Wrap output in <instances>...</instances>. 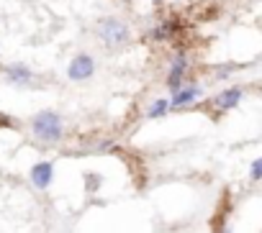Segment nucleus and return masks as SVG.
I'll use <instances>...</instances> for the list:
<instances>
[{"mask_svg": "<svg viewBox=\"0 0 262 233\" xmlns=\"http://www.w3.org/2000/svg\"><path fill=\"white\" fill-rule=\"evenodd\" d=\"M31 131H34V136H36L39 141H44V144H57V141H62V136H64L62 118H59L54 110H41L36 118H34V123H31Z\"/></svg>", "mask_w": 262, "mask_h": 233, "instance_id": "nucleus-1", "label": "nucleus"}, {"mask_svg": "<svg viewBox=\"0 0 262 233\" xmlns=\"http://www.w3.org/2000/svg\"><path fill=\"white\" fill-rule=\"evenodd\" d=\"M98 36L108 44V46H123L126 41H128V26L123 23V21H118V18H103L100 23H98Z\"/></svg>", "mask_w": 262, "mask_h": 233, "instance_id": "nucleus-2", "label": "nucleus"}, {"mask_svg": "<svg viewBox=\"0 0 262 233\" xmlns=\"http://www.w3.org/2000/svg\"><path fill=\"white\" fill-rule=\"evenodd\" d=\"M93 72H95V59L90 54H77L67 67V77L72 82H85L93 77Z\"/></svg>", "mask_w": 262, "mask_h": 233, "instance_id": "nucleus-3", "label": "nucleus"}, {"mask_svg": "<svg viewBox=\"0 0 262 233\" xmlns=\"http://www.w3.org/2000/svg\"><path fill=\"white\" fill-rule=\"evenodd\" d=\"M185 74H188V57L185 54H175L170 62V72H167V90L175 92L185 85Z\"/></svg>", "mask_w": 262, "mask_h": 233, "instance_id": "nucleus-4", "label": "nucleus"}, {"mask_svg": "<svg viewBox=\"0 0 262 233\" xmlns=\"http://www.w3.org/2000/svg\"><path fill=\"white\" fill-rule=\"evenodd\" d=\"M201 97V85H193V82H185L180 90L172 92V100H170V108L180 110V108H188L190 102H195Z\"/></svg>", "mask_w": 262, "mask_h": 233, "instance_id": "nucleus-5", "label": "nucleus"}, {"mask_svg": "<svg viewBox=\"0 0 262 233\" xmlns=\"http://www.w3.org/2000/svg\"><path fill=\"white\" fill-rule=\"evenodd\" d=\"M52 177H54V167L49 162H39L31 167V182L36 190H47L52 185Z\"/></svg>", "mask_w": 262, "mask_h": 233, "instance_id": "nucleus-6", "label": "nucleus"}, {"mask_svg": "<svg viewBox=\"0 0 262 233\" xmlns=\"http://www.w3.org/2000/svg\"><path fill=\"white\" fill-rule=\"evenodd\" d=\"M6 80H8L11 85L24 87V85H31V82H34V72H31L26 64H8V67H6Z\"/></svg>", "mask_w": 262, "mask_h": 233, "instance_id": "nucleus-7", "label": "nucleus"}, {"mask_svg": "<svg viewBox=\"0 0 262 233\" xmlns=\"http://www.w3.org/2000/svg\"><path fill=\"white\" fill-rule=\"evenodd\" d=\"M239 100H242V87H226V90H221V92L216 95L213 105H216L219 110H231V108L239 105Z\"/></svg>", "mask_w": 262, "mask_h": 233, "instance_id": "nucleus-8", "label": "nucleus"}, {"mask_svg": "<svg viewBox=\"0 0 262 233\" xmlns=\"http://www.w3.org/2000/svg\"><path fill=\"white\" fill-rule=\"evenodd\" d=\"M180 31H183V21H180V18H170V21H162V23L152 31V39L165 41V39H172V36L180 34Z\"/></svg>", "mask_w": 262, "mask_h": 233, "instance_id": "nucleus-9", "label": "nucleus"}, {"mask_svg": "<svg viewBox=\"0 0 262 233\" xmlns=\"http://www.w3.org/2000/svg\"><path fill=\"white\" fill-rule=\"evenodd\" d=\"M170 110V100H155L152 105H149V110H147V115H149V118H162V115Z\"/></svg>", "mask_w": 262, "mask_h": 233, "instance_id": "nucleus-10", "label": "nucleus"}, {"mask_svg": "<svg viewBox=\"0 0 262 233\" xmlns=\"http://www.w3.org/2000/svg\"><path fill=\"white\" fill-rule=\"evenodd\" d=\"M100 174H95V172H88L85 174V187H88V192H98L100 190Z\"/></svg>", "mask_w": 262, "mask_h": 233, "instance_id": "nucleus-11", "label": "nucleus"}, {"mask_svg": "<svg viewBox=\"0 0 262 233\" xmlns=\"http://www.w3.org/2000/svg\"><path fill=\"white\" fill-rule=\"evenodd\" d=\"M249 177H252V182H259V177H262V159H254V162H252Z\"/></svg>", "mask_w": 262, "mask_h": 233, "instance_id": "nucleus-12", "label": "nucleus"}, {"mask_svg": "<svg viewBox=\"0 0 262 233\" xmlns=\"http://www.w3.org/2000/svg\"><path fill=\"white\" fill-rule=\"evenodd\" d=\"M234 69H239V64H224V67H216V77H229Z\"/></svg>", "mask_w": 262, "mask_h": 233, "instance_id": "nucleus-13", "label": "nucleus"}, {"mask_svg": "<svg viewBox=\"0 0 262 233\" xmlns=\"http://www.w3.org/2000/svg\"><path fill=\"white\" fill-rule=\"evenodd\" d=\"M113 149H116L113 141H98L95 144V151H113Z\"/></svg>", "mask_w": 262, "mask_h": 233, "instance_id": "nucleus-14", "label": "nucleus"}, {"mask_svg": "<svg viewBox=\"0 0 262 233\" xmlns=\"http://www.w3.org/2000/svg\"><path fill=\"white\" fill-rule=\"evenodd\" d=\"M216 233H229V228H226V225H221V228H219Z\"/></svg>", "mask_w": 262, "mask_h": 233, "instance_id": "nucleus-15", "label": "nucleus"}, {"mask_svg": "<svg viewBox=\"0 0 262 233\" xmlns=\"http://www.w3.org/2000/svg\"><path fill=\"white\" fill-rule=\"evenodd\" d=\"M157 3H162V0H157Z\"/></svg>", "mask_w": 262, "mask_h": 233, "instance_id": "nucleus-16", "label": "nucleus"}]
</instances>
